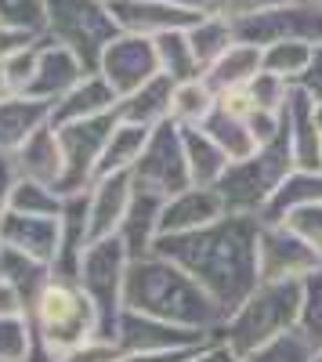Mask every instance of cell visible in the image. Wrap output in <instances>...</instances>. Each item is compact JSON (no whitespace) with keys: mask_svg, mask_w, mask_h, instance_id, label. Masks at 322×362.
I'll return each instance as SVG.
<instances>
[{"mask_svg":"<svg viewBox=\"0 0 322 362\" xmlns=\"http://www.w3.org/2000/svg\"><path fill=\"white\" fill-rule=\"evenodd\" d=\"M257 235H261V228L250 221V214H236L232 221L217 218L214 225H203L196 232L160 235L153 254L185 268L214 297L221 315H228L246 305L250 290L261 279Z\"/></svg>","mask_w":322,"mask_h":362,"instance_id":"1","label":"cell"},{"mask_svg":"<svg viewBox=\"0 0 322 362\" xmlns=\"http://www.w3.org/2000/svg\"><path fill=\"white\" fill-rule=\"evenodd\" d=\"M124 308L174 326H189V329H210L214 322L225 319L221 308L214 305V297L185 268H178L160 254L131 261L127 283H124Z\"/></svg>","mask_w":322,"mask_h":362,"instance_id":"2","label":"cell"},{"mask_svg":"<svg viewBox=\"0 0 322 362\" xmlns=\"http://www.w3.org/2000/svg\"><path fill=\"white\" fill-rule=\"evenodd\" d=\"M33 355L29 362H62L69 351L98 341V312L76 279L51 276L29 305Z\"/></svg>","mask_w":322,"mask_h":362,"instance_id":"3","label":"cell"},{"mask_svg":"<svg viewBox=\"0 0 322 362\" xmlns=\"http://www.w3.org/2000/svg\"><path fill=\"white\" fill-rule=\"evenodd\" d=\"M301 300H304V283H297V279L265 283L239 312H232L225 344L236 355L261 351L275 337H282V329L294 319H301Z\"/></svg>","mask_w":322,"mask_h":362,"instance_id":"4","label":"cell"},{"mask_svg":"<svg viewBox=\"0 0 322 362\" xmlns=\"http://www.w3.org/2000/svg\"><path fill=\"white\" fill-rule=\"evenodd\" d=\"M44 37L66 44L87 73H98L105 47L120 37V25L109 11V0H47Z\"/></svg>","mask_w":322,"mask_h":362,"instance_id":"5","label":"cell"},{"mask_svg":"<svg viewBox=\"0 0 322 362\" xmlns=\"http://www.w3.org/2000/svg\"><path fill=\"white\" fill-rule=\"evenodd\" d=\"M127 268H131V254L124 250L120 239L109 235L83 250V261L76 272V283L83 286V293L91 297V305L98 312V341H109V344H116V322L124 315Z\"/></svg>","mask_w":322,"mask_h":362,"instance_id":"6","label":"cell"},{"mask_svg":"<svg viewBox=\"0 0 322 362\" xmlns=\"http://www.w3.org/2000/svg\"><path fill=\"white\" fill-rule=\"evenodd\" d=\"M232 25H236V40L254 44L261 51L286 40H304L322 47V4H311V0H286V4L246 15Z\"/></svg>","mask_w":322,"mask_h":362,"instance_id":"7","label":"cell"},{"mask_svg":"<svg viewBox=\"0 0 322 362\" xmlns=\"http://www.w3.org/2000/svg\"><path fill=\"white\" fill-rule=\"evenodd\" d=\"M120 116L112 112H102V116H91V119H76V124H66V127H54L58 131V141H62V156H66V174H62V185L58 192L62 196H73V192H87L98 177V163H102V153H105V141L109 134L116 131Z\"/></svg>","mask_w":322,"mask_h":362,"instance_id":"8","label":"cell"},{"mask_svg":"<svg viewBox=\"0 0 322 362\" xmlns=\"http://www.w3.org/2000/svg\"><path fill=\"white\" fill-rule=\"evenodd\" d=\"M134 185L149 189L163 199L178 196L185 189H192V174H189V160H185V141H181V127L167 119V124L153 127L149 145H145L141 160L134 163Z\"/></svg>","mask_w":322,"mask_h":362,"instance_id":"9","label":"cell"},{"mask_svg":"<svg viewBox=\"0 0 322 362\" xmlns=\"http://www.w3.org/2000/svg\"><path fill=\"white\" fill-rule=\"evenodd\" d=\"M98 73L105 76V83L116 90L120 98H127L131 90H138L141 83H149L153 76H160V58H156V44L149 37H134V33H120L102 54Z\"/></svg>","mask_w":322,"mask_h":362,"instance_id":"10","label":"cell"},{"mask_svg":"<svg viewBox=\"0 0 322 362\" xmlns=\"http://www.w3.org/2000/svg\"><path fill=\"white\" fill-rule=\"evenodd\" d=\"M322 254L304 243L301 235H294L286 225L282 228H261L257 235V264L265 283H282V279H308L315 276Z\"/></svg>","mask_w":322,"mask_h":362,"instance_id":"11","label":"cell"},{"mask_svg":"<svg viewBox=\"0 0 322 362\" xmlns=\"http://www.w3.org/2000/svg\"><path fill=\"white\" fill-rule=\"evenodd\" d=\"M203 344H207V329L174 326L131 308H124L120 322H116V348L120 351H185Z\"/></svg>","mask_w":322,"mask_h":362,"instance_id":"12","label":"cell"},{"mask_svg":"<svg viewBox=\"0 0 322 362\" xmlns=\"http://www.w3.org/2000/svg\"><path fill=\"white\" fill-rule=\"evenodd\" d=\"M109 11L120 25V33L134 37H163V33H178V29H192L203 15L170 4V0H109Z\"/></svg>","mask_w":322,"mask_h":362,"instance_id":"13","label":"cell"},{"mask_svg":"<svg viewBox=\"0 0 322 362\" xmlns=\"http://www.w3.org/2000/svg\"><path fill=\"white\" fill-rule=\"evenodd\" d=\"M131 199H134V174L131 170L105 174L87 189V232H91V243L120 232L127 210H131Z\"/></svg>","mask_w":322,"mask_h":362,"instance_id":"14","label":"cell"},{"mask_svg":"<svg viewBox=\"0 0 322 362\" xmlns=\"http://www.w3.org/2000/svg\"><path fill=\"white\" fill-rule=\"evenodd\" d=\"M87 76V66L66 47V44H54V40H40V58H37V73L29 80L25 95L54 105L58 98H66L69 90Z\"/></svg>","mask_w":322,"mask_h":362,"instance_id":"15","label":"cell"},{"mask_svg":"<svg viewBox=\"0 0 322 362\" xmlns=\"http://www.w3.org/2000/svg\"><path fill=\"white\" fill-rule=\"evenodd\" d=\"M58 243H62V225H58V218L4 214V221H0V247H11L33 261H44L47 268L58 257Z\"/></svg>","mask_w":322,"mask_h":362,"instance_id":"16","label":"cell"},{"mask_svg":"<svg viewBox=\"0 0 322 362\" xmlns=\"http://www.w3.org/2000/svg\"><path fill=\"white\" fill-rule=\"evenodd\" d=\"M225 214V203L217 189H185L163 203L160 214V235H178V232H196L203 225H214Z\"/></svg>","mask_w":322,"mask_h":362,"instance_id":"17","label":"cell"},{"mask_svg":"<svg viewBox=\"0 0 322 362\" xmlns=\"http://www.w3.org/2000/svg\"><path fill=\"white\" fill-rule=\"evenodd\" d=\"M163 196L149 192V189H138L134 185V199H131V210L116 232V239L124 243V250L131 254V261L138 257H149L156 239H160V214H163Z\"/></svg>","mask_w":322,"mask_h":362,"instance_id":"18","label":"cell"},{"mask_svg":"<svg viewBox=\"0 0 322 362\" xmlns=\"http://www.w3.org/2000/svg\"><path fill=\"white\" fill-rule=\"evenodd\" d=\"M15 167H18V177H25V181H40V185H54V189L62 185L66 156H62L58 131H54L51 124H44V127L15 153Z\"/></svg>","mask_w":322,"mask_h":362,"instance_id":"19","label":"cell"},{"mask_svg":"<svg viewBox=\"0 0 322 362\" xmlns=\"http://www.w3.org/2000/svg\"><path fill=\"white\" fill-rule=\"evenodd\" d=\"M44 124H51V105L29 95H11L0 102V156H15Z\"/></svg>","mask_w":322,"mask_h":362,"instance_id":"20","label":"cell"},{"mask_svg":"<svg viewBox=\"0 0 322 362\" xmlns=\"http://www.w3.org/2000/svg\"><path fill=\"white\" fill-rule=\"evenodd\" d=\"M120 95L105 83L102 73H87L66 98H58L51 105V124L54 127H66V124H76V119H91V116H102V112H112Z\"/></svg>","mask_w":322,"mask_h":362,"instance_id":"21","label":"cell"},{"mask_svg":"<svg viewBox=\"0 0 322 362\" xmlns=\"http://www.w3.org/2000/svg\"><path fill=\"white\" fill-rule=\"evenodd\" d=\"M174 83L170 76H153L149 83H141L138 90H131L127 98L116 102V116L127 124H141V127H160L170 119V102H174Z\"/></svg>","mask_w":322,"mask_h":362,"instance_id":"22","label":"cell"},{"mask_svg":"<svg viewBox=\"0 0 322 362\" xmlns=\"http://www.w3.org/2000/svg\"><path fill=\"white\" fill-rule=\"evenodd\" d=\"M261 69H265V51L261 47H254V44H243V40H236L232 44L217 62L207 69V80L217 95H225V90H236V87H246Z\"/></svg>","mask_w":322,"mask_h":362,"instance_id":"23","label":"cell"},{"mask_svg":"<svg viewBox=\"0 0 322 362\" xmlns=\"http://www.w3.org/2000/svg\"><path fill=\"white\" fill-rule=\"evenodd\" d=\"M181 141H185V160H189L192 185L196 189H214L232 160L221 153L217 141L203 127H181Z\"/></svg>","mask_w":322,"mask_h":362,"instance_id":"24","label":"cell"},{"mask_svg":"<svg viewBox=\"0 0 322 362\" xmlns=\"http://www.w3.org/2000/svg\"><path fill=\"white\" fill-rule=\"evenodd\" d=\"M149 134H153V127H141V124H127V119H120L116 131L109 134V141H105V153H102V163H98V177L120 174V170H134V163L145 153V145H149Z\"/></svg>","mask_w":322,"mask_h":362,"instance_id":"25","label":"cell"},{"mask_svg":"<svg viewBox=\"0 0 322 362\" xmlns=\"http://www.w3.org/2000/svg\"><path fill=\"white\" fill-rule=\"evenodd\" d=\"M203 131H207L214 141H217V148L232 160V163H239V160H250L257 148H261V141H257V134L250 131V124L246 119H239V116H232V112H225L221 105L207 116V124H203Z\"/></svg>","mask_w":322,"mask_h":362,"instance_id":"26","label":"cell"},{"mask_svg":"<svg viewBox=\"0 0 322 362\" xmlns=\"http://www.w3.org/2000/svg\"><path fill=\"white\" fill-rule=\"evenodd\" d=\"M217 109V90L207 80H189L174 87V102H170V119L178 127H203L207 116Z\"/></svg>","mask_w":322,"mask_h":362,"instance_id":"27","label":"cell"},{"mask_svg":"<svg viewBox=\"0 0 322 362\" xmlns=\"http://www.w3.org/2000/svg\"><path fill=\"white\" fill-rule=\"evenodd\" d=\"M153 44H156V58H160V73L170 76L174 83H189V80H199L203 76V66L196 62V51L189 44V29L163 33Z\"/></svg>","mask_w":322,"mask_h":362,"instance_id":"28","label":"cell"},{"mask_svg":"<svg viewBox=\"0 0 322 362\" xmlns=\"http://www.w3.org/2000/svg\"><path fill=\"white\" fill-rule=\"evenodd\" d=\"M66 196L54 185H40V181H25L18 177L11 199H8V214H22V218H62Z\"/></svg>","mask_w":322,"mask_h":362,"instance_id":"29","label":"cell"},{"mask_svg":"<svg viewBox=\"0 0 322 362\" xmlns=\"http://www.w3.org/2000/svg\"><path fill=\"white\" fill-rule=\"evenodd\" d=\"M189 44L196 51V62L203 66V76H207V69L236 44V25H232L228 18H199L189 29Z\"/></svg>","mask_w":322,"mask_h":362,"instance_id":"30","label":"cell"},{"mask_svg":"<svg viewBox=\"0 0 322 362\" xmlns=\"http://www.w3.org/2000/svg\"><path fill=\"white\" fill-rule=\"evenodd\" d=\"M0 279H8L18 286V293L33 305V297L44 290V283L51 279V268L44 261H33L11 247H0Z\"/></svg>","mask_w":322,"mask_h":362,"instance_id":"31","label":"cell"},{"mask_svg":"<svg viewBox=\"0 0 322 362\" xmlns=\"http://www.w3.org/2000/svg\"><path fill=\"white\" fill-rule=\"evenodd\" d=\"M311 58H315V44H304V40L272 44V47H265V73H275L290 83H297L304 76V69L311 66Z\"/></svg>","mask_w":322,"mask_h":362,"instance_id":"32","label":"cell"},{"mask_svg":"<svg viewBox=\"0 0 322 362\" xmlns=\"http://www.w3.org/2000/svg\"><path fill=\"white\" fill-rule=\"evenodd\" d=\"M33 355V322L29 315L0 319V362H29Z\"/></svg>","mask_w":322,"mask_h":362,"instance_id":"33","label":"cell"},{"mask_svg":"<svg viewBox=\"0 0 322 362\" xmlns=\"http://www.w3.org/2000/svg\"><path fill=\"white\" fill-rule=\"evenodd\" d=\"M297 334L322 351V276L304 279V300H301V329Z\"/></svg>","mask_w":322,"mask_h":362,"instance_id":"34","label":"cell"},{"mask_svg":"<svg viewBox=\"0 0 322 362\" xmlns=\"http://www.w3.org/2000/svg\"><path fill=\"white\" fill-rule=\"evenodd\" d=\"M0 22L25 29V33L44 37L47 22V0H0Z\"/></svg>","mask_w":322,"mask_h":362,"instance_id":"35","label":"cell"},{"mask_svg":"<svg viewBox=\"0 0 322 362\" xmlns=\"http://www.w3.org/2000/svg\"><path fill=\"white\" fill-rule=\"evenodd\" d=\"M282 225L322 254V199H318V203H304V206H297V210H290V214L282 218Z\"/></svg>","mask_w":322,"mask_h":362,"instance_id":"36","label":"cell"},{"mask_svg":"<svg viewBox=\"0 0 322 362\" xmlns=\"http://www.w3.org/2000/svg\"><path fill=\"white\" fill-rule=\"evenodd\" d=\"M40 40H44V37H40ZM40 40H33L29 47H22L18 54H11L8 62H4V73H8V83H11V90H15V95H25L29 80H33V73H37Z\"/></svg>","mask_w":322,"mask_h":362,"instance_id":"37","label":"cell"},{"mask_svg":"<svg viewBox=\"0 0 322 362\" xmlns=\"http://www.w3.org/2000/svg\"><path fill=\"white\" fill-rule=\"evenodd\" d=\"M120 355H124V351L116 348V344H109V341H91V344L69 351L62 362H116Z\"/></svg>","mask_w":322,"mask_h":362,"instance_id":"38","label":"cell"},{"mask_svg":"<svg viewBox=\"0 0 322 362\" xmlns=\"http://www.w3.org/2000/svg\"><path fill=\"white\" fill-rule=\"evenodd\" d=\"M33 40H40L37 33H25V29H15V25H4L0 22V62H8L11 54H18L22 47H29Z\"/></svg>","mask_w":322,"mask_h":362,"instance_id":"39","label":"cell"},{"mask_svg":"<svg viewBox=\"0 0 322 362\" xmlns=\"http://www.w3.org/2000/svg\"><path fill=\"white\" fill-rule=\"evenodd\" d=\"M11 315H29V300L18 293L15 283L0 279V319H11Z\"/></svg>","mask_w":322,"mask_h":362,"instance_id":"40","label":"cell"},{"mask_svg":"<svg viewBox=\"0 0 322 362\" xmlns=\"http://www.w3.org/2000/svg\"><path fill=\"white\" fill-rule=\"evenodd\" d=\"M294 87H301L304 95L318 105L322 102V47H315V58H311V66L304 69V76L294 83Z\"/></svg>","mask_w":322,"mask_h":362,"instance_id":"41","label":"cell"},{"mask_svg":"<svg viewBox=\"0 0 322 362\" xmlns=\"http://www.w3.org/2000/svg\"><path fill=\"white\" fill-rule=\"evenodd\" d=\"M199 348H185V351H124L116 362H189Z\"/></svg>","mask_w":322,"mask_h":362,"instance_id":"42","label":"cell"},{"mask_svg":"<svg viewBox=\"0 0 322 362\" xmlns=\"http://www.w3.org/2000/svg\"><path fill=\"white\" fill-rule=\"evenodd\" d=\"M189 362H239V355H236V351H232V348L225 344V348H207V351L199 348V351H196Z\"/></svg>","mask_w":322,"mask_h":362,"instance_id":"43","label":"cell"},{"mask_svg":"<svg viewBox=\"0 0 322 362\" xmlns=\"http://www.w3.org/2000/svg\"><path fill=\"white\" fill-rule=\"evenodd\" d=\"M15 90H11V83H8V73H4V62H0V102L4 98H11Z\"/></svg>","mask_w":322,"mask_h":362,"instance_id":"44","label":"cell"},{"mask_svg":"<svg viewBox=\"0 0 322 362\" xmlns=\"http://www.w3.org/2000/svg\"><path fill=\"white\" fill-rule=\"evenodd\" d=\"M315 362H322V351H315Z\"/></svg>","mask_w":322,"mask_h":362,"instance_id":"45","label":"cell"},{"mask_svg":"<svg viewBox=\"0 0 322 362\" xmlns=\"http://www.w3.org/2000/svg\"><path fill=\"white\" fill-rule=\"evenodd\" d=\"M311 4H322V0H311Z\"/></svg>","mask_w":322,"mask_h":362,"instance_id":"46","label":"cell"}]
</instances>
